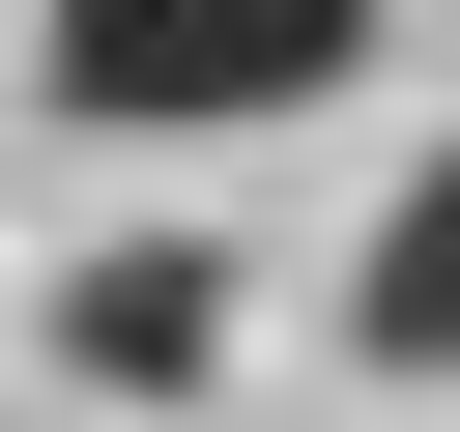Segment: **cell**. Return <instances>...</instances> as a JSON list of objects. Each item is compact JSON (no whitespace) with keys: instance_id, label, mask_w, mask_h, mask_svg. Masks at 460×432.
Masks as SVG:
<instances>
[{"instance_id":"cell-1","label":"cell","mask_w":460,"mask_h":432,"mask_svg":"<svg viewBox=\"0 0 460 432\" xmlns=\"http://www.w3.org/2000/svg\"><path fill=\"white\" fill-rule=\"evenodd\" d=\"M374 29H402V0H58L29 58H58L86 144H201V115H316V86H374Z\"/></svg>"},{"instance_id":"cell-2","label":"cell","mask_w":460,"mask_h":432,"mask_svg":"<svg viewBox=\"0 0 460 432\" xmlns=\"http://www.w3.org/2000/svg\"><path fill=\"white\" fill-rule=\"evenodd\" d=\"M58 374L86 403H230V230H115L58 288Z\"/></svg>"},{"instance_id":"cell-3","label":"cell","mask_w":460,"mask_h":432,"mask_svg":"<svg viewBox=\"0 0 460 432\" xmlns=\"http://www.w3.org/2000/svg\"><path fill=\"white\" fill-rule=\"evenodd\" d=\"M345 346H374V374H460V144L374 202V259H345Z\"/></svg>"}]
</instances>
